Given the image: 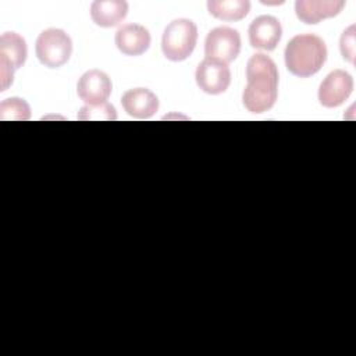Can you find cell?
<instances>
[{
  "label": "cell",
  "mask_w": 356,
  "mask_h": 356,
  "mask_svg": "<svg viewBox=\"0 0 356 356\" xmlns=\"http://www.w3.org/2000/svg\"><path fill=\"white\" fill-rule=\"evenodd\" d=\"M246 86L242 93L243 106L250 113L270 110L278 96V70L275 63L263 53L253 54L246 64Z\"/></svg>",
  "instance_id": "cell-1"
},
{
  "label": "cell",
  "mask_w": 356,
  "mask_h": 356,
  "mask_svg": "<svg viewBox=\"0 0 356 356\" xmlns=\"http://www.w3.org/2000/svg\"><path fill=\"white\" fill-rule=\"evenodd\" d=\"M288 71L296 76L307 78L317 74L327 60L324 40L313 33L293 36L284 51Z\"/></svg>",
  "instance_id": "cell-2"
},
{
  "label": "cell",
  "mask_w": 356,
  "mask_h": 356,
  "mask_svg": "<svg viewBox=\"0 0 356 356\" xmlns=\"http://www.w3.org/2000/svg\"><path fill=\"white\" fill-rule=\"evenodd\" d=\"M197 42V26L188 18H178L171 21L161 38L163 54L171 61L186 60Z\"/></svg>",
  "instance_id": "cell-3"
},
{
  "label": "cell",
  "mask_w": 356,
  "mask_h": 356,
  "mask_svg": "<svg viewBox=\"0 0 356 356\" xmlns=\"http://www.w3.org/2000/svg\"><path fill=\"white\" fill-rule=\"evenodd\" d=\"M38 60L49 68L64 65L72 53V42L67 32L58 28H49L39 33L35 44Z\"/></svg>",
  "instance_id": "cell-4"
},
{
  "label": "cell",
  "mask_w": 356,
  "mask_h": 356,
  "mask_svg": "<svg viewBox=\"0 0 356 356\" xmlns=\"http://www.w3.org/2000/svg\"><path fill=\"white\" fill-rule=\"evenodd\" d=\"M28 49L22 36L15 32H4L0 36V75L1 92L6 90L14 78V71L24 65Z\"/></svg>",
  "instance_id": "cell-5"
},
{
  "label": "cell",
  "mask_w": 356,
  "mask_h": 356,
  "mask_svg": "<svg viewBox=\"0 0 356 356\" xmlns=\"http://www.w3.org/2000/svg\"><path fill=\"white\" fill-rule=\"evenodd\" d=\"M241 51V35L236 29L218 26L211 29L204 40V54L209 58L220 60L225 64L234 61Z\"/></svg>",
  "instance_id": "cell-6"
},
{
  "label": "cell",
  "mask_w": 356,
  "mask_h": 356,
  "mask_svg": "<svg viewBox=\"0 0 356 356\" xmlns=\"http://www.w3.org/2000/svg\"><path fill=\"white\" fill-rule=\"evenodd\" d=\"M197 86L209 95H220L225 92L231 83V71L228 64L206 57L199 63L195 72Z\"/></svg>",
  "instance_id": "cell-7"
},
{
  "label": "cell",
  "mask_w": 356,
  "mask_h": 356,
  "mask_svg": "<svg viewBox=\"0 0 356 356\" xmlns=\"http://www.w3.org/2000/svg\"><path fill=\"white\" fill-rule=\"evenodd\" d=\"M111 89L113 83L108 75L96 68L86 71L76 83L78 97L86 106H99L107 103Z\"/></svg>",
  "instance_id": "cell-8"
},
{
  "label": "cell",
  "mask_w": 356,
  "mask_h": 356,
  "mask_svg": "<svg viewBox=\"0 0 356 356\" xmlns=\"http://www.w3.org/2000/svg\"><path fill=\"white\" fill-rule=\"evenodd\" d=\"M353 92V78L343 70L330 72L318 88V100L324 107L341 106Z\"/></svg>",
  "instance_id": "cell-9"
},
{
  "label": "cell",
  "mask_w": 356,
  "mask_h": 356,
  "mask_svg": "<svg viewBox=\"0 0 356 356\" xmlns=\"http://www.w3.org/2000/svg\"><path fill=\"white\" fill-rule=\"evenodd\" d=\"M249 43L254 49L274 50L281 40L282 28L273 15H260L249 25Z\"/></svg>",
  "instance_id": "cell-10"
},
{
  "label": "cell",
  "mask_w": 356,
  "mask_h": 356,
  "mask_svg": "<svg viewBox=\"0 0 356 356\" xmlns=\"http://www.w3.org/2000/svg\"><path fill=\"white\" fill-rule=\"evenodd\" d=\"M121 106L128 115L146 120L153 117L159 110V99L146 88H134L121 96Z\"/></svg>",
  "instance_id": "cell-11"
},
{
  "label": "cell",
  "mask_w": 356,
  "mask_h": 356,
  "mask_svg": "<svg viewBox=\"0 0 356 356\" xmlns=\"http://www.w3.org/2000/svg\"><path fill=\"white\" fill-rule=\"evenodd\" d=\"M149 31L139 24H127L118 28L114 36L117 49L125 56H140L150 46Z\"/></svg>",
  "instance_id": "cell-12"
},
{
  "label": "cell",
  "mask_w": 356,
  "mask_h": 356,
  "mask_svg": "<svg viewBox=\"0 0 356 356\" xmlns=\"http://www.w3.org/2000/svg\"><path fill=\"white\" fill-rule=\"evenodd\" d=\"M343 6V0H298L295 13L305 24H318L325 18L338 15Z\"/></svg>",
  "instance_id": "cell-13"
},
{
  "label": "cell",
  "mask_w": 356,
  "mask_h": 356,
  "mask_svg": "<svg viewBox=\"0 0 356 356\" xmlns=\"http://www.w3.org/2000/svg\"><path fill=\"white\" fill-rule=\"evenodd\" d=\"M128 3L124 0H95L90 4V18L102 28H111L124 21Z\"/></svg>",
  "instance_id": "cell-14"
},
{
  "label": "cell",
  "mask_w": 356,
  "mask_h": 356,
  "mask_svg": "<svg viewBox=\"0 0 356 356\" xmlns=\"http://www.w3.org/2000/svg\"><path fill=\"white\" fill-rule=\"evenodd\" d=\"M209 13L222 21H239L245 18L250 10L248 0H209Z\"/></svg>",
  "instance_id": "cell-15"
},
{
  "label": "cell",
  "mask_w": 356,
  "mask_h": 356,
  "mask_svg": "<svg viewBox=\"0 0 356 356\" xmlns=\"http://www.w3.org/2000/svg\"><path fill=\"white\" fill-rule=\"evenodd\" d=\"M0 118L3 121H26L31 118V107L21 97H8L0 103Z\"/></svg>",
  "instance_id": "cell-16"
},
{
  "label": "cell",
  "mask_w": 356,
  "mask_h": 356,
  "mask_svg": "<svg viewBox=\"0 0 356 356\" xmlns=\"http://www.w3.org/2000/svg\"><path fill=\"white\" fill-rule=\"evenodd\" d=\"M78 120L86 121V120H106V121H114L117 120V113L114 106L110 103H103L99 106H83L76 115Z\"/></svg>",
  "instance_id": "cell-17"
},
{
  "label": "cell",
  "mask_w": 356,
  "mask_h": 356,
  "mask_svg": "<svg viewBox=\"0 0 356 356\" xmlns=\"http://www.w3.org/2000/svg\"><path fill=\"white\" fill-rule=\"evenodd\" d=\"M339 47L342 57L349 63H355V25H350L346 31H343L339 40Z\"/></svg>",
  "instance_id": "cell-18"
}]
</instances>
